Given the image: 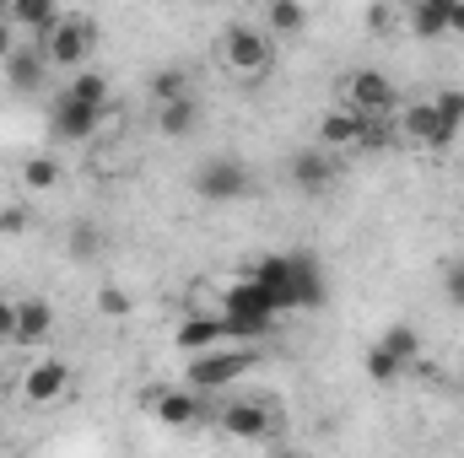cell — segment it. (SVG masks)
<instances>
[{"label": "cell", "mask_w": 464, "mask_h": 458, "mask_svg": "<svg viewBox=\"0 0 464 458\" xmlns=\"http://www.w3.org/2000/svg\"><path fill=\"white\" fill-rule=\"evenodd\" d=\"M222 319H227V340H259L276 324V308L254 286V275H243V281H232L222 291Z\"/></svg>", "instance_id": "cell-1"}, {"label": "cell", "mask_w": 464, "mask_h": 458, "mask_svg": "<svg viewBox=\"0 0 464 458\" xmlns=\"http://www.w3.org/2000/svg\"><path fill=\"white\" fill-rule=\"evenodd\" d=\"M248 367H254V350H248V340H237L232 350H222V345H211V350H195V356H189V388H200V394H217V388L237 383Z\"/></svg>", "instance_id": "cell-2"}, {"label": "cell", "mask_w": 464, "mask_h": 458, "mask_svg": "<svg viewBox=\"0 0 464 458\" xmlns=\"http://www.w3.org/2000/svg\"><path fill=\"white\" fill-rule=\"evenodd\" d=\"M254 189V173L237 162V157H206L195 167V195L211 200V205H232V200H248Z\"/></svg>", "instance_id": "cell-3"}, {"label": "cell", "mask_w": 464, "mask_h": 458, "mask_svg": "<svg viewBox=\"0 0 464 458\" xmlns=\"http://www.w3.org/2000/svg\"><path fill=\"white\" fill-rule=\"evenodd\" d=\"M92 22L87 16H60L44 38H38V49L49 54V65H60V71H82L87 60H92Z\"/></svg>", "instance_id": "cell-4"}, {"label": "cell", "mask_w": 464, "mask_h": 458, "mask_svg": "<svg viewBox=\"0 0 464 458\" xmlns=\"http://www.w3.org/2000/svg\"><path fill=\"white\" fill-rule=\"evenodd\" d=\"M270 33H259V27H248V22H232L227 33H222V60H227V71L237 76H259L265 65H270Z\"/></svg>", "instance_id": "cell-5"}, {"label": "cell", "mask_w": 464, "mask_h": 458, "mask_svg": "<svg viewBox=\"0 0 464 458\" xmlns=\"http://www.w3.org/2000/svg\"><path fill=\"white\" fill-rule=\"evenodd\" d=\"M103 114H109V109H92V103H82V98H71V92L60 87V98H54V109H49V129H54L65 146H87V140L103 129Z\"/></svg>", "instance_id": "cell-6"}, {"label": "cell", "mask_w": 464, "mask_h": 458, "mask_svg": "<svg viewBox=\"0 0 464 458\" xmlns=\"http://www.w3.org/2000/svg\"><path fill=\"white\" fill-rule=\"evenodd\" d=\"M335 178H341V157L330 151V146H303V151H292V184L303 189V195H330L335 189Z\"/></svg>", "instance_id": "cell-7"}, {"label": "cell", "mask_w": 464, "mask_h": 458, "mask_svg": "<svg viewBox=\"0 0 464 458\" xmlns=\"http://www.w3.org/2000/svg\"><path fill=\"white\" fill-rule=\"evenodd\" d=\"M346 98H351V109H362V114H383V119L400 109V92H394V81H389L383 71H351Z\"/></svg>", "instance_id": "cell-8"}, {"label": "cell", "mask_w": 464, "mask_h": 458, "mask_svg": "<svg viewBox=\"0 0 464 458\" xmlns=\"http://www.w3.org/2000/svg\"><path fill=\"white\" fill-rule=\"evenodd\" d=\"M254 286L270 297L276 319H281V313H297V297H292V253H265V259L254 264Z\"/></svg>", "instance_id": "cell-9"}, {"label": "cell", "mask_w": 464, "mask_h": 458, "mask_svg": "<svg viewBox=\"0 0 464 458\" xmlns=\"http://www.w3.org/2000/svg\"><path fill=\"white\" fill-rule=\"evenodd\" d=\"M65 383H71L65 356H38V361L22 372V399H27V405H54V399L65 394Z\"/></svg>", "instance_id": "cell-10"}, {"label": "cell", "mask_w": 464, "mask_h": 458, "mask_svg": "<svg viewBox=\"0 0 464 458\" xmlns=\"http://www.w3.org/2000/svg\"><path fill=\"white\" fill-rule=\"evenodd\" d=\"M292 297H297V313H314L324 308L330 297V281H324V264L314 253H292Z\"/></svg>", "instance_id": "cell-11"}, {"label": "cell", "mask_w": 464, "mask_h": 458, "mask_svg": "<svg viewBox=\"0 0 464 458\" xmlns=\"http://www.w3.org/2000/svg\"><path fill=\"white\" fill-rule=\"evenodd\" d=\"M151 415L162 421V426H200L206 421V399H200V388H168V394H157L151 399Z\"/></svg>", "instance_id": "cell-12"}, {"label": "cell", "mask_w": 464, "mask_h": 458, "mask_svg": "<svg viewBox=\"0 0 464 458\" xmlns=\"http://www.w3.org/2000/svg\"><path fill=\"white\" fill-rule=\"evenodd\" d=\"M217 426L227 437H243V443H265L270 437V410L265 405H248V399H232L227 410H217Z\"/></svg>", "instance_id": "cell-13"}, {"label": "cell", "mask_w": 464, "mask_h": 458, "mask_svg": "<svg viewBox=\"0 0 464 458\" xmlns=\"http://www.w3.org/2000/svg\"><path fill=\"white\" fill-rule=\"evenodd\" d=\"M367 119L362 109H330V114L319 119V146H330V151H356V140H362V129H367Z\"/></svg>", "instance_id": "cell-14"}, {"label": "cell", "mask_w": 464, "mask_h": 458, "mask_svg": "<svg viewBox=\"0 0 464 458\" xmlns=\"http://www.w3.org/2000/svg\"><path fill=\"white\" fill-rule=\"evenodd\" d=\"M227 340V319L222 313H189L179 329H173V345L184 350V356H195V350H211V345Z\"/></svg>", "instance_id": "cell-15"}, {"label": "cell", "mask_w": 464, "mask_h": 458, "mask_svg": "<svg viewBox=\"0 0 464 458\" xmlns=\"http://www.w3.org/2000/svg\"><path fill=\"white\" fill-rule=\"evenodd\" d=\"M432 109H438V135H432L427 151H449L464 129V87H443V92L432 98Z\"/></svg>", "instance_id": "cell-16"}, {"label": "cell", "mask_w": 464, "mask_h": 458, "mask_svg": "<svg viewBox=\"0 0 464 458\" xmlns=\"http://www.w3.org/2000/svg\"><path fill=\"white\" fill-rule=\"evenodd\" d=\"M54 335V308L44 297H22L16 302V345H44Z\"/></svg>", "instance_id": "cell-17"}, {"label": "cell", "mask_w": 464, "mask_h": 458, "mask_svg": "<svg viewBox=\"0 0 464 458\" xmlns=\"http://www.w3.org/2000/svg\"><path fill=\"white\" fill-rule=\"evenodd\" d=\"M44 71H49V54H44V49H11V54H5V81H11L16 92H38Z\"/></svg>", "instance_id": "cell-18"}, {"label": "cell", "mask_w": 464, "mask_h": 458, "mask_svg": "<svg viewBox=\"0 0 464 458\" xmlns=\"http://www.w3.org/2000/svg\"><path fill=\"white\" fill-rule=\"evenodd\" d=\"M195 124H200V103H195V92H179V98H168V103L157 109V129L173 135V140H184Z\"/></svg>", "instance_id": "cell-19"}, {"label": "cell", "mask_w": 464, "mask_h": 458, "mask_svg": "<svg viewBox=\"0 0 464 458\" xmlns=\"http://www.w3.org/2000/svg\"><path fill=\"white\" fill-rule=\"evenodd\" d=\"M60 16H65V11H60V0H11V22H16V27H27V33H38V38H44Z\"/></svg>", "instance_id": "cell-20"}, {"label": "cell", "mask_w": 464, "mask_h": 458, "mask_svg": "<svg viewBox=\"0 0 464 458\" xmlns=\"http://www.w3.org/2000/svg\"><path fill=\"white\" fill-rule=\"evenodd\" d=\"M449 11H454V0H416L411 5V33L416 38H443L449 33Z\"/></svg>", "instance_id": "cell-21"}, {"label": "cell", "mask_w": 464, "mask_h": 458, "mask_svg": "<svg viewBox=\"0 0 464 458\" xmlns=\"http://www.w3.org/2000/svg\"><path fill=\"white\" fill-rule=\"evenodd\" d=\"M265 27H276L281 38H297L308 27V5L303 0H265Z\"/></svg>", "instance_id": "cell-22"}, {"label": "cell", "mask_w": 464, "mask_h": 458, "mask_svg": "<svg viewBox=\"0 0 464 458\" xmlns=\"http://www.w3.org/2000/svg\"><path fill=\"white\" fill-rule=\"evenodd\" d=\"M400 135L416 140V146H432V135H438V109H432V98H427V103H405V114H400Z\"/></svg>", "instance_id": "cell-23"}, {"label": "cell", "mask_w": 464, "mask_h": 458, "mask_svg": "<svg viewBox=\"0 0 464 458\" xmlns=\"http://www.w3.org/2000/svg\"><path fill=\"white\" fill-rule=\"evenodd\" d=\"M383 350H389V356H394V361H400V367H405V372H411V367H416V361H421V335H416V329H411V324H389V329H383Z\"/></svg>", "instance_id": "cell-24"}, {"label": "cell", "mask_w": 464, "mask_h": 458, "mask_svg": "<svg viewBox=\"0 0 464 458\" xmlns=\"http://www.w3.org/2000/svg\"><path fill=\"white\" fill-rule=\"evenodd\" d=\"M60 178H65L60 157H27V162H22V184H27L33 195H49V189H60Z\"/></svg>", "instance_id": "cell-25"}, {"label": "cell", "mask_w": 464, "mask_h": 458, "mask_svg": "<svg viewBox=\"0 0 464 458\" xmlns=\"http://www.w3.org/2000/svg\"><path fill=\"white\" fill-rule=\"evenodd\" d=\"M65 92H71V98H82V103H92V109H109V98H114V87H109V76H103V71H76Z\"/></svg>", "instance_id": "cell-26"}, {"label": "cell", "mask_w": 464, "mask_h": 458, "mask_svg": "<svg viewBox=\"0 0 464 458\" xmlns=\"http://www.w3.org/2000/svg\"><path fill=\"white\" fill-rule=\"evenodd\" d=\"M179 92H189V76H184V71H162V76H157V103H168V98H179Z\"/></svg>", "instance_id": "cell-27"}, {"label": "cell", "mask_w": 464, "mask_h": 458, "mask_svg": "<svg viewBox=\"0 0 464 458\" xmlns=\"http://www.w3.org/2000/svg\"><path fill=\"white\" fill-rule=\"evenodd\" d=\"M443 297H449L454 308H464V259L449 264V275H443Z\"/></svg>", "instance_id": "cell-28"}, {"label": "cell", "mask_w": 464, "mask_h": 458, "mask_svg": "<svg viewBox=\"0 0 464 458\" xmlns=\"http://www.w3.org/2000/svg\"><path fill=\"white\" fill-rule=\"evenodd\" d=\"M0 340H16V302L0 297Z\"/></svg>", "instance_id": "cell-29"}, {"label": "cell", "mask_w": 464, "mask_h": 458, "mask_svg": "<svg viewBox=\"0 0 464 458\" xmlns=\"http://www.w3.org/2000/svg\"><path fill=\"white\" fill-rule=\"evenodd\" d=\"M16 49V22L11 16H0V65H5V54Z\"/></svg>", "instance_id": "cell-30"}, {"label": "cell", "mask_w": 464, "mask_h": 458, "mask_svg": "<svg viewBox=\"0 0 464 458\" xmlns=\"http://www.w3.org/2000/svg\"><path fill=\"white\" fill-rule=\"evenodd\" d=\"M98 308L103 313H124V291H98Z\"/></svg>", "instance_id": "cell-31"}, {"label": "cell", "mask_w": 464, "mask_h": 458, "mask_svg": "<svg viewBox=\"0 0 464 458\" xmlns=\"http://www.w3.org/2000/svg\"><path fill=\"white\" fill-rule=\"evenodd\" d=\"M449 33H459L464 38V0H454V11H449Z\"/></svg>", "instance_id": "cell-32"}, {"label": "cell", "mask_w": 464, "mask_h": 458, "mask_svg": "<svg viewBox=\"0 0 464 458\" xmlns=\"http://www.w3.org/2000/svg\"><path fill=\"white\" fill-rule=\"evenodd\" d=\"M0 448H5V432H0Z\"/></svg>", "instance_id": "cell-33"}]
</instances>
